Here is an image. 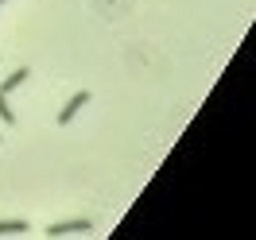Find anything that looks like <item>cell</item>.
<instances>
[{"mask_svg": "<svg viewBox=\"0 0 256 240\" xmlns=\"http://www.w3.org/2000/svg\"><path fill=\"white\" fill-rule=\"evenodd\" d=\"M0 4H4V0H0Z\"/></svg>", "mask_w": 256, "mask_h": 240, "instance_id": "8992f818", "label": "cell"}, {"mask_svg": "<svg viewBox=\"0 0 256 240\" xmlns=\"http://www.w3.org/2000/svg\"><path fill=\"white\" fill-rule=\"evenodd\" d=\"M82 105H90V93H86V89H82L78 97H70V101H66V109L58 112V124H70V120L78 116V109H82Z\"/></svg>", "mask_w": 256, "mask_h": 240, "instance_id": "7a4b0ae2", "label": "cell"}, {"mask_svg": "<svg viewBox=\"0 0 256 240\" xmlns=\"http://www.w3.org/2000/svg\"><path fill=\"white\" fill-rule=\"evenodd\" d=\"M0 120L4 124H16V112L8 109V93H0Z\"/></svg>", "mask_w": 256, "mask_h": 240, "instance_id": "5b68a950", "label": "cell"}, {"mask_svg": "<svg viewBox=\"0 0 256 240\" xmlns=\"http://www.w3.org/2000/svg\"><path fill=\"white\" fill-rule=\"evenodd\" d=\"M28 78H32V70H28V66H20L16 74H12V78H8L4 85H0V93H12V89H20V85H24Z\"/></svg>", "mask_w": 256, "mask_h": 240, "instance_id": "3957f363", "label": "cell"}, {"mask_svg": "<svg viewBox=\"0 0 256 240\" xmlns=\"http://www.w3.org/2000/svg\"><path fill=\"white\" fill-rule=\"evenodd\" d=\"M94 221L90 217H74V221H54L47 225V237H70V233H90Z\"/></svg>", "mask_w": 256, "mask_h": 240, "instance_id": "6da1fadb", "label": "cell"}, {"mask_svg": "<svg viewBox=\"0 0 256 240\" xmlns=\"http://www.w3.org/2000/svg\"><path fill=\"white\" fill-rule=\"evenodd\" d=\"M32 225L24 221V217H16V221H0V237H16V233H28Z\"/></svg>", "mask_w": 256, "mask_h": 240, "instance_id": "277c9868", "label": "cell"}]
</instances>
